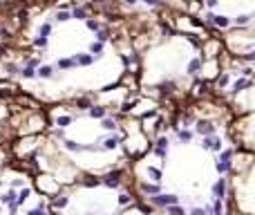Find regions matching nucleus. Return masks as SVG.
Returning a JSON list of instances; mask_svg holds the SVG:
<instances>
[{"label":"nucleus","instance_id":"1","mask_svg":"<svg viewBox=\"0 0 255 215\" xmlns=\"http://www.w3.org/2000/svg\"><path fill=\"white\" fill-rule=\"evenodd\" d=\"M40 76H52V67H49V65H47V67H43V70H40Z\"/></svg>","mask_w":255,"mask_h":215}]
</instances>
